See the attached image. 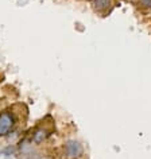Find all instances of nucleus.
<instances>
[{
    "mask_svg": "<svg viewBox=\"0 0 151 159\" xmlns=\"http://www.w3.org/2000/svg\"><path fill=\"white\" fill-rule=\"evenodd\" d=\"M43 159H51V158H43Z\"/></svg>",
    "mask_w": 151,
    "mask_h": 159,
    "instance_id": "6e6552de",
    "label": "nucleus"
},
{
    "mask_svg": "<svg viewBox=\"0 0 151 159\" xmlns=\"http://www.w3.org/2000/svg\"><path fill=\"white\" fill-rule=\"evenodd\" d=\"M50 135V131H47L46 128H43V127H40V128H37L35 131L33 132V136H31V140L34 142V143L37 144V146H39V144H42L43 142L47 139V136Z\"/></svg>",
    "mask_w": 151,
    "mask_h": 159,
    "instance_id": "7ed1b4c3",
    "label": "nucleus"
},
{
    "mask_svg": "<svg viewBox=\"0 0 151 159\" xmlns=\"http://www.w3.org/2000/svg\"><path fill=\"white\" fill-rule=\"evenodd\" d=\"M138 4L140 5L142 8H151V0H138Z\"/></svg>",
    "mask_w": 151,
    "mask_h": 159,
    "instance_id": "39448f33",
    "label": "nucleus"
},
{
    "mask_svg": "<svg viewBox=\"0 0 151 159\" xmlns=\"http://www.w3.org/2000/svg\"><path fill=\"white\" fill-rule=\"evenodd\" d=\"M27 159H38V157H37L35 154H34V157H33V152H31L30 155H27Z\"/></svg>",
    "mask_w": 151,
    "mask_h": 159,
    "instance_id": "0eeeda50",
    "label": "nucleus"
},
{
    "mask_svg": "<svg viewBox=\"0 0 151 159\" xmlns=\"http://www.w3.org/2000/svg\"><path fill=\"white\" fill-rule=\"evenodd\" d=\"M112 2L111 0H93V10L96 12H104L105 10H108V7H111Z\"/></svg>",
    "mask_w": 151,
    "mask_h": 159,
    "instance_id": "20e7f679",
    "label": "nucleus"
},
{
    "mask_svg": "<svg viewBox=\"0 0 151 159\" xmlns=\"http://www.w3.org/2000/svg\"><path fill=\"white\" fill-rule=\"evenodd\" d=\"M15 151H16V148L14 146H8V147H5V148L3 150V154L4 155H12Z\"/></svg>",
    "mask_w": 151,
    "mask_h": 159,
    "instance_id": "423d86ee",
    "label": "nucleus"
},
{
    "mask_svg": "<svg viewBox=\"0 0 151 159\" xmlns=\"http://www.w3.org/2000/svg\"><path fill=\"white\" fill-rule=\"evenodd\" d=\"M65 157L69 159H77L84 155V147L82 144L76 139H70L65 143Z\"/></svg>",
    "mask_w": 151,
    "mask_h": 159,
    "instance_id": "f257e3e1",
    "label": "nucleus"
},
{
    "mask_svg": "<svg viewBox=\"0 0 151 159\" xmlns=\"http://www.w3.org/2000/svg\"><path fill=\"white\" fill-rule=\"evenodd\" d=\"M89 2H93V0H89Z\"/></svg>",
    "mask_w": 151,
    "mask_h": 159,
    "instance_id": "1a4fd4ad",
    "label": "nucleus"
},
{
    "mask_svg": "<svg viewBox=\"0 0 151 159\" xmlns=\"http://www.w3.org/2000/svg\"><path fill=\"white\" fill-rule=\"evenodd\" d=\"M15 124V116L10 111L0 112V138L5 136Z\"/></svg>",
    "mask_w": 151,
    "mask_h": 159,
    "instance_id": "f03ea898",
    "label": "nucleus"
}]
</instances>
